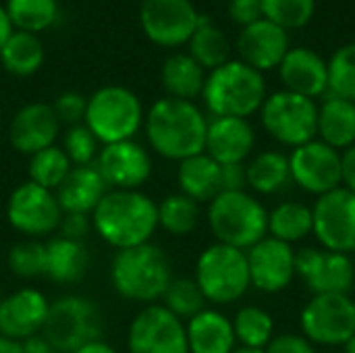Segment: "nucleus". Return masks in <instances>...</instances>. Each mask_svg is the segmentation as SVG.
<instances>
[{
  "label": "nucleus",
  "instance_id": "f257e3e1",
  "mask_svg": "<svg viewBox=\"0 0 355 353\" xmlns=\"http://www.w3.org/2000/svg\"><path fill=\"white\" fill-rule=\"evenodd\" d=\"M146 133L154 152L181 162L204 152L208 119L193 102L166 96L150 108Z\"/></svg>",
  "mask_w": 355,
  "mask_h": 353
},
{
  "label": "nucleus",
  "instance_id": "f03ea898",
  "mask_svg": "<svg viewBox=\"0 0 355 353\" xmlns=\"http://www.w3.org/2000/svg\"><path fill=\"white\" fill-rule=\"evenodd\" d=\"M92 223L106 243L129 250L150 243L158 227V206L137 189H112L92 212Z\"/></svg>",
  "mask_w": 355,
  "mask_h": 353
},
{
  "label": "nucleus",
  "instance_id": "7ed1b4c3",
  "mask_svg": "<svg viewBox=\"0 0 355 353\" xmlns=\"http://www.w3.org/2000/svg\"><path fill=\"white\" fill-rule=\"evenodd\" d=\"M264 75L241 60H229L206 75L202 98L212 117L248 119L266 100Z\"/></svg>",
  "mask_w": 355,
  "mask_h": 353
},
{
  "label": "nucleus",
  "instance_id": "20e7f679",
  "mask_svg": "<svg viewBox=\"0 0 355 353\" xmlns=\"http://www.w3.org/2000/svg\"><path fill=\"white\" fill-rule=\"evenodd\" d=\"M208 225L216 243L248 252L268 237V212L248 191H223L208 206Z\"/></svg>",
  "mask_w": 355,
  "mask_h": 353
},
{
  "label": "nucleus",
  "instance_id": "39448f33",
  "mask_svg": "<svg viewBox=\"0 0 355 353\" xmlns=\"http://www.w3.org/2000/svg\"><path fill=\"white\" fill-rule=\"evenodd\" d=\"M112 287L133 302L162 300L173 275L166 254L152 243L119 250L110 268Z\"/></svg>",
  "mask_w": 355,
  "mask_h": 353
},
{
  "label": "nucleus",
  "instance_id": "423d86ee",
  "mask_svg": "<svg viewBox=\"0 0 355 353\" xmlns=\"http://www.w3.org/2000/svg\"><path fill=\"white\" fill-rule=\"evenodd\" d=\"M144 121L139 98L123 85H106L92 94L85 125L104 146L131 139Z\"/></svg>",
  "mask_w": 355,
  "mask_h": 353
},
{
  "label": "nucleus",
  "instance_id": "0eeeda50",
  "mask_svg": "<svg viewBox=\"0 0 355 353\" xmlns=\"http://www.w3.org/2000/svg\"><path fill=\"white\" fill-rule=\"evenodd\" d=\"M196 283L200 285L206 302L216 306L241 300L252 287L245 252L223 243L206 248L196 264Z\"/></svg>",
  "mask_w": 355,
  "mask_h": 353
},
{
  "label": "nucleus",
  "instance_id": "6e6552de",
  "mask_svg": "<svg viewBox=\"0 0 355 353\" xmlns=\"http://www.w3.org/2000/svg\"><path fill=\"white\" fill-rule=\"evenodd\" d=\"M260 121L272 139L293 150L316 139L318 104L312 98L281 89L266 96Z\"/></svg>",
  "mask_w": 355,
  "mask_h": 353
},
{
  "label": "nucleus",
  "instance_id": "1a4fd4ad",
  "mask_svg": "<svg viewBox=\"0 0 355 353\" xmlns=\"http://www.w3.org/2000/svg\"><path fill=\"white\" fill-rule=\"evenodd\" d=\"M42 333L56 352L73 353L100 339L102 314L89 300L75 295L60 298L50 304Z\"/></svg>",
  "mask_w": 355,
  "mask_h": 353
},
{
  "label": "nucleus",
  "instance_id": "9d476101",
  "mask_svg": "<svg viewBox=\"0 0 355 353\" xmlns=\"http://www.w3.org/2000/svg\"><path fill=\"white\" fill-rule=\"evenodd\" d=\"M302 335L316 345L345 347L355 335V302L341 293H320L300 314Z\"/></svg>",
  "mask_w": 355,
  "mask_h": 353
},
{
  "label": "nucleus",
  "instance_id": "9b49d317",
  "mask_svg": "<svg viewBox=\"0 0 355 353\" xmlns=\"http://www.w3.org/2000/svg\"><path fill=\"white\" fill-rule=\"evenodd\" d=\"M314 227L322 250L352 254L355 252V193L347 187H337L320 196L312 206Z\"/></svg>",
  "mask_w": 355,
  "mask_h": 353
},
{
  "label": "nucleus",
  "instance_id": "f8f14e48",
  "mask_svg": "<svg viewBox=\"0 0 355 353\" xmlns=\"http://www.w3.org/2000/svg\"><path fill=\"white\" fill-rule=\"evenodd\" d=\"M291 183L320 198L343 185L341 152L320 139H312L289 154Z\"/></svg>",
  "mask_w": 355,
  "mask_h": 353
},
{
  "label": "nucleus",
  "instance_id": "ddd939ff",
  "mask_svg": "<svg viewBox=\"0 0 355 353\" xmlns=\"http://www.w3.org/2000/svg\"><path fill=\"white\" fill-rule=\"evenodd\" d=\"M127 345L131 353H189L185 322L156 304L133 318Z\"/></svg>",
  "mask_w": 355,
  "mask_h": 353
},
{
  "label": "nucleus",
  "instance_id": "4468645a",
  "mask_svg": "<svg viewBox=\"0 0 355 353\" xmlns=\"http://www.w3.org/2000/svg\"><path fill=\"white\" fill-rule=\"evenodd\" d=\"M295 277H300L314 295H349L355 285V264L349 254L302 248L295 252Z\"/></svg>",
  "mask_w": 355,
  "mask_h": 353
},
{
  "label": "nucleus",
  "instance_id": "2eb2a0df",
  "mask_svg": "<svg viewBox=\"0 0 355 353\" xmlns=\"http://www.w3.org/2000/svg\"><path fill=\"white\" fill-rule=\"evenodd\" d=\"M200 12L191 0H144L139 23L150 42L162 48H177L189 42L198 27Z\"/></svg>",
  "mask_w": 355,
  "mask_h": 353
},
{
  "label": "nucleus",
  "instance_id": "dca6fc26",
  "mask_svg": "<svg viewBox=\"0 0 355 353\" xmlns=\"http://www.w3.org/2000/svg\"><path fill=\"white\" fill-rule=\"evenodd\" d=\"M6 218L12 229L25 235H48L62 218L56 196L33 181L21 183L8 198Z\"/></svg>",
  "mask_w": 355,
  "mask_h": 353
},
{
  "label": "nucleus",
  "instance_id": "f3484780",
  "mask_svg": "<svg viewBox=\"0 0 355 353\" xmlns=\"http://www.w3.org/2000/svg\"><path fill=\"white\" fill-rule=\"evenodd\" d=\"M250 281L262 293H281L295 279V250L275 237H264L245 252Z\"/></svg>",
  "mask_w": 355,
  "mask_h": 353
},
{
  "label": "nucleus",
  "instance_id": "a211bd4d",
  "mask_svg": "<svg viewBox=\"0 0 355 353\" xmlns=\"http://www.w3.org/2000/svg\"><path fill=\"white\" fill-rule=\"evenodd\" d=\"M98 173L108 187L114 189H137L152 175L150 154L133 139L108 144L98 154Z\"/></svg>",
  "mask_w": 355,
  "mask_h": 353
},
{
  "label": "nucleus",
  "instance_id": "6ab92c4d",
  "mask_svg": "<svg viewBox=\"0 0 355 353\" xmlns=\"http://www.w3.org/2000/svg\"><path fill=\"white\" fill-rule=\"evenodd\" d=\"M289 48V31L264 17L248 27H241V33L237 37L239 60L260 73L279 69Z\"/></svg>",
  "mask_w": 355,
  "mask_h": 353
},
{
  "label": "nucleus",
  "instance_id": "aec40b11",
  "mask_svg": "<svg viewBox=\"0 0 355 353\" xmlns=\"http://www.w3.org/2000/svg\"><path fill=\"white\" fill-rule=\"evenodd\" d=\"M48 300L37 289H21L0 302V335L12 341L35 337L48 316Z\"/></svg>",
  "mask_w": 355,
  "mask_h": 353
},
{
  "label": "nucleus",
  "instance_id": "412c9836",
  "mask_svg": "<svg viewBox=\"0 0 355 353\" xmlns=\"http://www.w3.org/2000/svg\"><path fill=\"white\" fill-rule=\"evenodd\" d=\"M58 129L60 123L52 106L44 102H31L19 108L12 117L8 127V139L17 152L33 156L35 152L54 146Z\"/></svg>",
  "mask_w": 355,
  "mask_h": 353
},
{
  "label": "nucleus",
  "instance_id": "4be33fe9",
  "mask_svg": "<svg viewBox=\"0 0 355 353\" xmlns=\"http://www.w3.org/2000/svg\"><path fill=\"white\" fill-rule=\"evenodd\" d=\"M256 146V131L248 119L212 117L204 152L218 164H243Z\"/></svg>",
  "mask_w": 355,
  "mask_h": 353
},
{
  "label": "nucleus",
  "instance_id": "5701e85b",
  "mask_svg": "<svg viewBox=\"0 0 355 353\" xmlns=\"http://www.w3.org/2000/svg\"><path fill=\"white\" fill-rule=\"evenodd\" d=\"M279 75L287 92L312 100L329 94V62L310 48H289L279 64Z\"/></svg>",
  "mask_w": 355,
  "mask_h": 353
},
{
  "label": "nucleus",
  "instance_id": "b1692460",
  "mask_svg": "<svg viewBox=\"0 0 355 353\" xmlns=\"http://www.w3.org/2000/svg\"><path fill=\"white\" fill-rule=\"evenodd\" d=\"M108 193V185L98 173L96 164L75 166L58 187L56 200L62 212L89 214Z\"/></svg>",
  "mask_w": 355,
  "mask_h": 353
},
{
  "label": "nucleus",
  "instance_id": "393cba45",
  "mask_svg": "<svg viewBox=\"0 0 355 353\" xmlns=\"http://www.w3.org/2000/svg\"><path fill=\"white\" fill-rule=\"evenodd\" d=\"M189 353H231L237 347L233 322L218 310H202L185 325Z\"/></svg>",
  "mask_w": 355,
  "mask_h": 353
},
{
  "label": "nucleus",
  "instance_id": "a878e982",
  "mask_svg": "<svg viewBox=\"0 0 355 353\" xmlns=\"http://www.w3.org/2000/svg\"><path fill=\"white\" fill-rule=\"evenodd\" d=\"M316 137L341 154L355 146V102L327 94L318 106V133Z\"/></svg>",
  "mask_w": 355,
  "mask_h": 353
},
{
  "label": "nucleus",
  "instance_id": "bb28decb",
  "mask_svg": "<svg viewBox=\"0 0 355 353\" xmlns=\"http://www.w3.org/2000/svg\"><path fill=\"white\" fill-rule=\"evenodd\" d=\"M177 183L181 193L193 202H212L220 191V164L212 160L206 152L185 158L179 162Z\"/></svg>",
  "mask_w": 355,
  "mask_h": 353
},
{
  "label": "nucleus",
  "instance_id": "cd10ccee",
  "mask_svg": "<svg viewBox=\"0 0 355 353\" xmlns=\"http://www.w3.org/2000/svg\"><path fill=\"white\" fill-rule=\"evenodd\" d=\"M89 268V256L81 241L54 237L46 243V277L60 285L77 283Z\"/></svg>",
  "mask_w": 355,
  "mask_h": 353
},
{
  "label": "nucleus",
  "instance_id": "c85d7f7f",
  "mask_svg": "<svg viewBox=\"0 0 355 353\" xmlns=\"http://www.w3.org/2000/svg\"><path fill=\"white\" fill-rule=\"evenodd\" d=\"M160 79L164 89L168 92V98L193 102L204 92L206 69H202L200 62L193 60L189 54L179 52L164 60Z\"/></svg>",
  "mask_w": 355,
  "mask_h": 353
},
{
  "label": "nucleus",
  "instance_id": "c756f323",
  "mask_svg": "<svg viewBox=\"0 0 355 353\" xmlns=\"http://www.w3.org/2000/svg\"><path fill=\"white\" fill-rule=\"evenodd\" d=\"M248 187L260 196H272L291 183L289 156L283 152L266 150L245 164Z\"/></svg>",
  "mask_w": 355,
  "mask_h": 353
},
{
  "label": "nucleus",
  "instance_id": "7c9ffc66",
  "mask_svg": "<svg viewBox=\"0 0 355 353\" xmlns=\"http://www.w3.org/2000/svg\"><path fill=\"white\" fill-rule=\"evenodd\" d=\"M312 208L304 202H281L268 212V237L283 243H297L312 235Z\"/></svg>",
  "mask_w": 355,
  "mask_h": 353
},
{
  "label": "nucleus",
  "instance_id": "2f4dec72",
  "mask_svg": "<svg viewBox=\"0 0 355 353\" xmlns=\"http://www.w3.org/2000/svg\"><path fill=\"white\" fill-rule=\"evenodd\" d=\"M189 56L200 62L202 69L214 71L231 60V44L225 31H220L204 15L198 19V27L189 37Z\"/></svg>",
  "mask_w": 355,
  "mask_h": 353
},
{
  "label": "nucleus",
  "instance_id": "473e14b6",
  "mask_svg": "<svg viewBox=\"0 0 355 353\" xmlns=\"http://www.w3.org/2000/svg\"><path fill=\"white\" fill-rule=\"evenodd\" d=\"M0 62L10 75L29 77L44 62V46L35 33L17 29L0 48Z\"/></svg>",
  "mask_w": 355,
  "mask_h": 353
},
{
  "label": "nucleus",
  "instance_id": "72a5a7b5",
  "mask_svg": "<svg viewBox=\"0 0 355 353\" xmlns=\"http://www.w3.org/2000/svg\"><path fill=\"white\" fill-rule=\"evenodd\" d=\"M231 322H233L235 339L243 347L266 350V345L275 337V320L264 308L243 306Z\"/></svg>",
  "mask_w": 355,
  "mask_h": 353
},
{
  "label": "nucleus",
  "instance_id": "f704fd0d",
  "mask_svg": "<svg viewBox=\"0 0 355 353\" xmlns=\"http://www.w3.org/2000/svg\"><path fill=\"white\" fill-rule=\"evenodd\" d=\"M4 8L12 27L35 35L54 25L58 17L56 0H6Z\"/></svg>",
  "mask_w": 355,
  "mask_h": 353
},
{
  "label": "nucleus",
  "instance_id": "c9c22d12",
  "mask_svg": "<svg viewBox=\"0 0 355 353\" xmlns=\"http://www.w3.org/2000/svg\"><path fill=\"white\" fill-rule=\"evenodd\" d=\"M200 223V206L183 193L166 196L158 204V227L171 235H189Z\"/></svg>",
  "mask_w": 355,
  "mask_h": 353
},
{
  "label": "nucleus",
  "instance_id": "e433bc0d",
  "mask_svg": "<svg viewBox=\"0 0 355 353\" xmlns=\"http://www.w3.org/2000/svg\"><path fill=\"white\" fill-rule=\"evenodd\" d=\"M71 160L64 154L62 148L50 146L46 150H40L29 160V181L44 189H58L67 175L71 173Z\"/></svg>",
  "mask_w": 355,
  "mask_h": 353
},
{
  "label": "nucleus",
  "instance_id": "4c0bfd02",
  "mask_svg": "<svg viewBox=\"0 0 355 353\" xmlns=\"http://www.w3.org/2000/svg\"><path fill=\"white\" fill-rule=\"evenodd\" d=\"M162 306L181 320H191L206 310V298L196 279H173L162 295Z\"/></svg>",
  "mask_w": 355,
  "mask_h": 353
},
{
  "label": "nucleus",
  "instance_id": "58836bf2",
  "mask_svg": "<svg viewBox=\"0 0 355 353\" xmlns=\"http://www.w3.org/2000/svg\"><path fill=\"white\" fill-rule=\"evenodd\" d=\"M260 4L262 17L283 27L285 31L308 25L316 10L314 0H260Z\"/></svg>",
  "mask_w": 355,
  "mask_h": 353
},
{
  "label": "nucleus",
  "instance_id": "ea45409f",
  "mask_svg": "<svg viewBox=\"0 0 355 353\" xmlns=\"http://www.w3.org/2000/svg\"><path fill=\"white\" fill-rule=\"evenodd\" d=\"M329 62V94L355 102V42L341 46Z\"/></svg>",
  "mask_w": 355,
  "mask_h": 353
},
{
  "label": "nucleus",
  "instance_id": "a19ab883",
  "mask_svg": "<svg viewBox=\"0 0 355 353\" xmlns=\"http://www.w3.org/2000/svg\"><path fill=\"white\" fill-rule=\"evenodd\" d=\"M8 268L21 279L42 277L46 273V246L40 241H21L8 252Z\"/></svg>",
  "mask_w": 355,
  "mask_h": 353
},
{
  "label": "nucleus",
  "instance_id": "79ce46f5",
  "mask_svg": "<svg viewBox=\"0 0 355 353\" xmlns=\"http://www.w3.org/2000/svg\"><path fill=\"white\" fill-rule=\"evenodd\" d=\"M64 154L69 156L71 164H77V166H87L92 164V160L96 158L98 154V139L96 135L87 129L85 123L81 125H75V127H69L67 133H64Z\"/></svg>",
  "mask_w": 355,
  "mask_h": 353
},
{
  "label": "nucleus",
  "instance_id": "37998d69",
  "mask_svg": "<svg viewBox=\"0 0 355 353\" xmlns=\"http://www.w3.org/2000/svg\"><path fill=\"white\" fill-rule=\"evenodd\" d=\"M52 110H54L58 123L75 127V125H81V121H85L87 100L77 92H64L54 100Z\"/></svg>",
  "mask_w": 355,
  "mask_h": 353
},
{
  "label": "nucleus",
  "instance_id": "c03bdc74",
  "mask_svg": "<svg viewBox=\"0 0 355 353\" xmlns=\"http://www.w3.org/2000/svg\"><path fill=\"white\" fill-rule=\"evenodd\" d=\"M264 353H316V350H314V343H310L304 335L283 333V335L272 337V341L266 345Z\"/></svg>",
  "mask_w": 355,
  "mask_h": 353
},
{
  "label": "nucleus",
  "instance_id": "a18cd8bd",
  "mask_svg": "<svg viewBox=\"0 0 355 353\" xmlns=\"http://www.w3.org/2000/svg\"><path fill=\"white\" fill-rule=\"evenodd\" d=\"M229 17L233 23L248 27L262 19V4L260 0H229Z\"/></svg>",
  "mask_w": 355,
  "mask_h": 353
},
{
  "label": "nucleus",
  "instance_id": "49530a36",
  "mask_svg": "<svg viewBox=\"0 0 355 353\" xmlns=\"http://www.w3.org/2000/svg\"><path fill=\"white\" fill-rule=\"evenodd\" d=\"M58 227H60V237H67L73 241H83V237L89 233V218H87V214L64 212Z\"/></svg>",
  "mask_w": 355,
  "mask_h": 353
},
{
  "label": "nucleus",
  "instance_id": "de8ad7c7",
  "mask_svg": "<svg viewBox=\"0 0 355 353\" xmlns=\"http://www.w3.org/2000/svg\"><path fill=\"white\" fill-rule=\"evenodd\" d=\"M220 187H223V191H245V187H248L245 162L243 164H220Z\"/></svg>",
  "mask_w": 355,
  "mask_h": 353
},
{
  "label": "nucleus",
  "instance_id": "09e8293b",
  "mask_svg": "<svg viewBox=\"0 0 355 353\" xmlns=\"http://www.w3.org/2000/svg\"><path fill=\"white\" fill-rule=\"evenodd\" d=\"M341 160H343V187L355 193V146L347 148L341 154Z\"/></svg>",
  "mask_w": 355,
  "mask_h": 353
},
{
  "label": "nucleus",
  "instance_id": "8fccbe9b",
  "mask_svg": "<svg viewBox=\"0 0 355 353\" xmlns=\"http://www.w3.org/2000/svg\"><path fill=\"white\" fill-rule=\"evenodd\" d=\"M21 345H23V353H56V350L44 337H37V335L23 341Z\"/></svg>",
  "mask_w": 355,
  "mask_h": 353
},
{
  "label": "nucleus",
  "instance_id": "3c124183",
  "mask_svg": "<svg viewBox=\"0 0 355 353\" xmlns=\"http://www.w3.org/2000/svg\"><path fill=\"white\" fill-rule=\"evenodd\" d=\"M12 31H15V27H12V23H10V19H8V15H6V8L0 4V48H2L4 42L10 37Z\"/></svg>",
  "mask_w": 355,
  "mask_h": 353
},
{
  "label": "nucleus",
  "instance_id": "603ef678",
  "mask_svg": "<svg viewBox=\"0 0 355 353\" xmlns=\"http://www.w3.org/2000/svg\"><path fill=\"white\" fill-rule=\"evenodd\" d=\"M73 353H116L108 343H104L102 339H98V341H92V343H87V345H83V347H79L77 352Z\"/></svg>",
  "mask_w": 355,
  "mask_h": 353
},
{
  "label": "nucleus",
  "instance_id": "864d4df0",
  "mask_svg": "<svg viewBox=\"0 0 355 353\" xmlns=\"http://www.w3.org/2000/svg\"><path fill=\"white\" fill-rule=\"evenodd\" d=\"M0 353H23V345L19 341L6 339L0 335Z\"/></svg>",
  "mask_w": 355,
  "mask_h": 353
},
{
  "label": "nucleus",
  "instance_id": "5fc2aeb1",
  "mask_svg": "<svg viewBox=\"0 0 355 353\" xmlns=\"http://www.w3.org/2000/svg\"><path fill=\"white\" fill-rule=\"evenodd\" d=\"M231 353H264V350H254V347H243V345H237Z\"/></svg>",
  "mask_w": 355,
  "mask_h": 353
},
{
  "label": "nucleus",
  "instance_id": "6e6d98bb",
  "mask_svg": "<svg viewBox=\"0 0 355 353\" xmlns=\"http://www.w3.org/2000/svg\"><path fill=\"white\" fill-rule=\"evenodd\" d=\"M345 353H355V335L347 341V345H345Z\"/></svg>",
  "mask_w": 355,
  "mask_h": 353
},
{
  "label": "nucleus",
  "instance_id": "4d7b16f0",
  "mask_svg": "<svg viewBox=\"0 0 355 353\" xmlns=\"http://www.w3.org/2000/svg\"><path fill=\"white\" fill-rule=\"evenodd\" d=\"M0 302H2V291H0Z\"/></svg>",
  "mask_w": 355,
  "mask_h": 353
}]
</instances>
